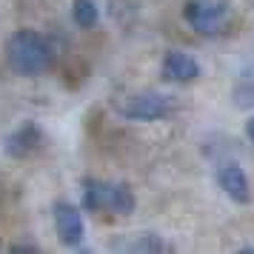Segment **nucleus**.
I'll list each match as a JSON object with an SVG mask.
<instances>
[{
    "mask_svg": "<svg viewBox=\"0 0 254 254\" xmlns=\"http://www.w3.org/2000/svg\"><path fill=\"white\" fill-rule=\"evenodd\" d=\"M6 60L17 74H26V77H35V74H43L52 63V52H49L46 40L29 29H20L9 37L6 43Z\"/></svg>",
    "mask_w": 254,
    "mask_h": 254,
    "instance_id": "1",
    "label": "nucleus"
},
{
    "mask_svg": "<svg viewBox=\"0 0 254 254\" xmlns=\"http://www.w3.org/2000/svg\"><path fill=\"white\" fill-rule=\"evenodd\" d=\"M172 112V97L160 92H143L128 97V103L123 106V117L128 120H160Z\"/></svg>",
    "mask_w": 254,
    "mask_h": 254,
    "instance_id": "4",
    "label": "nucleus"
},
{
    "mask_svg": "<svg viewBox=\"0 0 254 254\" xmlns=\"http://www.w3.org/2000/svg\"><path fill=\"white\" fill-rule=\"evenodd\" d=\"M55 229H58V237L63 246H80L83 234H86L80 211L66 200L55 203Z\"/></svg>",
    "mask_w": 254,
    "mask_h": 254,
    "instance_id": "6",
    "label": "nucleus"
},
{
    "mask_svg": "<svg viewBox=\"0 0 254 254\" xmlns=\"http://www.w3.org/2000/svg\"><path fill=\"white\" fill-rule=\"evenodd\" d=\"M74 23L80 29H92L97 23V6L94 0H74Z\"/></svg>",
    "mask_w": 254,
    "mask_h": 254,
    "instance_id": "9",
    "label": "nucleus"
},
{
    "mask_svg": "<svg viewBox=\"0 0 254 254\" xmlns=\"http://www.w3.org/2000/svg\"><path fill=\"white\" fill-rule=\"evenodd\" d=\"M83 206L89 211H117V214H131L134 211V194L126 183H103V180H89L83 189Z\"/></svg>",
    "mask_w": 254,
    "mask_h": 254,
    "instance_id": "2",
    "label": "nucleus"
},
{
    "mask_svg": "<svg viewBox=\"0 0 254 254\" xmlns=\"http://www.w3.org/2000/svg\"><path fill=\"white\" fill-rule=\"evenodd\" d=\"M217 183L234 203H252V183H249V174L243 172V166L237 163H220L217 169Z\"/></svg>",
    "mask_w": 254,
    "mask_h": 254,
    "instance_id": "5",
    "label": "nucleus"
},
{
    "mask_svg": "<svg viewBox=\"0 0 254 254\" xmlns=\"http://www.w3.org/2000/svg\"><path fill=\"white\" fill-rule=\"evenodd\" d=\"M40 143H43V134H40L35 126H23L17 134H12V137H9L6 151H9L12 157H26V154H32Z\"/></svg>",
    "mask_w": 254,
    "mask_h": 254,
    "instance_id": "8",
    "label": "nucleus"
},
{
    "mask_svg": "<svg viewBox=\"0 0 254 254\" xmlns=\"http://www.w3.org/2000/svg\"><path fill=\"white\" fill-rule=\"evenodd\" d=\"M231 17L229 0H189L186 3V20L200 35H217L226 29Z\"/></svg>",
    "mask_w": 254,
    "mask_h": 254,
    "instance_id": "3",
    "label": "nucleus"
},
{
    "mask_svg": "<svg viewBox=\"0 0 254 254\" xmlns=\"http://www.w3.org/2000/svg\"><path fill=\"white\" fill-rule=\"evenodd\" d=\"M163 77L174 83H189L200 77V63L186 52H169L163 58Z\"/></svg>",
    "mask_w": 254,
    "mask_h": 254,
    "instance_id": "7",
    "label": "nucleus"
},
{
    "mask_svg": "<svg viewBox=\"0 0 254 254\" xmlns=\"http://www.w3.org/2000/svg\"><path fill=\"white\" fill-rule=\"evenodd\" d=\"M246 137H249V140L254 143V115L249 117V120H246Z\"/></svg>",
    "mask_w": 254,
    "mask_h": 254,
    "instance_id": "12",
    "label": "nucleus"
},
{
    "mask_svg": "<svg viewBox=\"0 0 254 254\" xmlns=\"http://www.w3.org/2000/svg\"><path fill=\"white\" fill-rule=\"evenodd\" d=\"M234 103L240 106V109L254 106V80H240L234 86Z\"/></svg>",
    "mask_w": 254,
    "mask_h": 254,
    "instance_id": "10",
    "label": "nucleus"
},
{
    "mask_svg": "<svg viewBox=\"0 0 254 254\" xmlns=\"http://www.w3.org/2000/svg\"><path fill=\"white\" fill-rule=\"evenodd\" d=\"M169 246L157 234H140L137 243H131V252H166Z\"/></svg>",
    "mask_w": 254,
    "mask_h": 254,
    "instance_id": "11",
    "label": "nucleus"
}]
</instances>
